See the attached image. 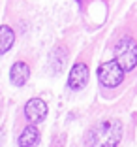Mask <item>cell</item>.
I'll return each mask as SVG.
<instances>
[{"instance_id":"cell-1","label":"cell","mask_w":137,"mask_h":147,"mask_svg":"<svg viewBox=\"0 0 137 147\" xmlns=\"http://www.w3.org/2000/svg\"><path fill=\"white\" fill-rule=\"evenodd\" d=\"M122 140V123L116 119L102 121L86 134L88 147H116Z\"/></svg>"},{"instance_id":"cell-2","label":"cell","mask_w":137,"mask_h":147,"mask_svg":"<svg viewBox=\"0 0 137 147\" xmlns=\"http://www.w3.org/2000/svg\"><path fill=\"white\" fill-rule=\"evenodd\" d=\"M115 61L124 72H132L137 66V42L132 36L120 38L115 45Z\"/></svg>"},{"instance_id":"cell-3","label":"cell","mask_w":137,"mask_h":147,"mask_svg":"<svg viewBox=\"0 0 137 147\" xmlns=\"http://www.w3.org/2000/svg\"><path fill=\"white\" fill-rule=\"evenodd\" d=\"M126 78V72L118 66L116 61H109V62H103L102 66L98 68V79L103 87H118L122 85Z\"/></svg>"},{"instance_id":"cell-4","label":"cell","mask_w":137,"mask_h":147,"mask_svg":"<svg viewBox=\"0 0 137 147\" xmlns=\"http://www.w3.org/2000/svg\"><path fill=\"white\" fill-rule=\"evenodd\" d=\"M47 115V104L41 98H30L25 104V117L30 125H38Z\"/></svg>"},{"instance_id":"cell-5","label":"cell","mask_w":137,"mask_h":147,"mask_svg":"<svg viewBox=\"0 0 137 147\" xmlns=\"http://www.w3.org/2000/svg\"><path fill=\"white\" fill-rule=\"evenodd\" d=\"M86 83H88V66H86L85 62H77V64L72 68V72H70L68 85L73 91H79Z\"/></svg>"},{"instance_id":"cell-6","label":"cell","mask_w":137,"mask_h":147,"mask_svg":"<svg viewBox=\"0 0 137 147\" xmlns=\"http://www.w3.org/2000/svg\"><path fill=\"white\" fill-rule=\"evenodd\" d=\"M30 78V66L25 61H17L9 70V79L15 87H23Z\"/></svg>"},{"instance_id":"cell-7","label":"cell","mask_w":137,"mask_h":147,"mask_svg":"<svg viewBox=\"0 0 137 147\" xmlns=\"http://www.w3.org/2000/svg\"><path fill=\"white\" fill-rule=\"evenodd\" d=\"M39 142V130L36 128V125H28L21 130V134L17 138L19 147H34Z\"/></svg>"},{"instance_id":"cell-8","label":"cell","mask_w":137,"mask_h":147,"mask_svg":"<svg viewBox=\"0 0 137 147\" xmlns=\"http://www.w3.org/2000/svg\"><path fill=\"white\" fill-rule=\"evenodd\" d=\"M15 43V32L9 25H0V55L8 53Z\"/></svg>"},{"instance_id":"cell-9","label":"cell","mask_w":137,"mask_h":147,"mask_svg":"<svg viewBox=\"0 0 137 147\" xmlns=\"http://www.w3.org/2000/svg\"><path fill=\"white\" fill-rule=\"evenodd\" d=\"M2 140H4V132H2V128H0V143H2Z\"/></svg>"}]
</instances>
